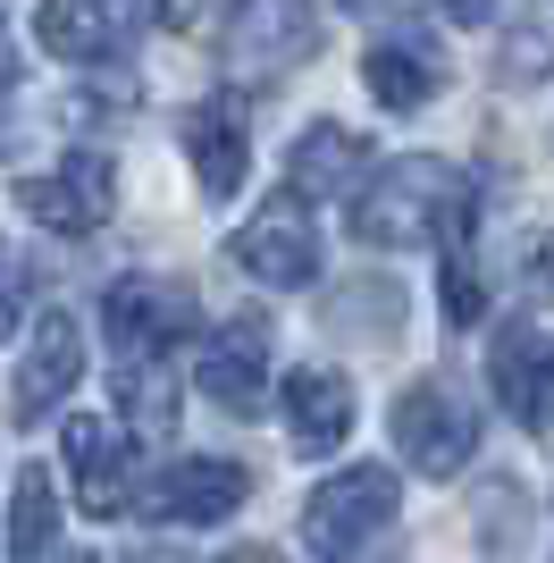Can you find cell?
<instances>
[{"label":"cell","instance_id":"6da1fadb","mask_svg":"<svg viewBox=\"0 0 554 563\" xmlns=\"http://www.w3.org/2000/svg\"><path fill=\"white\" fill-rule=\"evenodd\" d=\"M479 194L445 152H403V161L369 168L353 194V235L362 244H470Z\"/></svg>","mask_w":554,"mask_h":563},{"label":"cell","instance_id":"7a4b0ae2","mask_svg":"<svg viewBox=\"0 0 554 563\" xmlns=\"http://www.w3.org/2000/svg\"><path fill=\"white\" fill-rule=\"evenodd\" d=\"M395 505H403V488H395L387 463H345L336 479L311 488V505H302V547L320 563H345L395 521Z\"/></svg>","mask_w":554,"mask_h":563},{"label":"cell","instance_id":"3957f363","mask_svg":"<svg viewBox=\"0 0 554 563\" xmlns=\"http://www.w3.org/2000/svg\"><path fill=\"white\" fill-rule=\"evenodd\" d=\"M387 429H395V446H403V463H412L420 479H454V471L479 454V404L462 396L454 378H412V387L395 396Z\"/></svg>","mask_w":554,"mask_h":563},{"label":"cell","instance_id":"277c9868","mask_svg":"<svg viewBox=\"0 0 554 563\" xmlns=\"http://www.w3.org/2000/svg\"><path fill=\"white\" fill-rule=\"evenodd\" d=\"M228 253H235V269L253 286H277V295H295V286H311L320 278V228H311V194H269L244 228L228 235Z\"/></svg>","mask_w":554,"mask_h":563},{"label":"cell","instance_id":"5b68a950","mask_svg":"<svg viewBox=\"0 0 554 563\" xmlns=\"http://www.w3.org/2000/svg\"><path fill=\"white\" fill-rule=\"evenodd\" d=\"M193 286L177 278H118L101 295V329H110V353L118 362H143V353H168L193 336Z\"/></svg>","mask_w":554,"mask_h":563},{"label":"cell","instance_id":"8992f818","mask_svg":"<svg viewBox=\"0 0 554 563\" xmlns=\"http://www.w3.org/2000/svg\"><path fill=\"white\" fill-rule=\"evenodd\" d=\"M193 378H202V396L219 404V412H235V421H261V412H269V320H261V311H235V320H219V329L202 336V362H193Z\"/></svg>","mask_w":554,"mask_h":563},{"label":"cell","instance_id":"52a82bcc","mask_svg":"<svg viewBox=\"0 0 554 563\" xmlns=\"http://www.w3.org/2000/svg\"><path fill=\"white\" fill-rule=\"evenodd\" d=\"M18 202H25V219L51 228V235H92V228H110V211H118V168L101 161V152H68L59 168L25 177Z\"/></svg>","mask_w":554,"mask_h":563},{"label":"cell","instance_id":"ba28073f","mask_svg":"<svg viewBox=\"0 0 554 563\" xmlns=\"http://www.w3.org/2000/svg\"><path fill=\"white\" fill-rule=\"evenodd\" d=\"M143 18H152V0H43L34 9V43L51 59H68V68H101V59H118L143 34Z\"/></svg>","mask_w":554,"mask_h":563},{"label":"cell","instance_id":"9c48e42d","mask_svg":"<svg viewBox=\"0 0 554 563\" xmlns=\"http://www.w3.org/2000/svg\"><path fill=\"white\" fill-rule=\"evenodd\" d=\"M320 51V18L302 0H235L228 18V68L244 76H286Z\"/></svg>","mask_w":554,"mask_h":563},{"label":"cell","instance_id":"30bf717a","mask_svg":"<svg viewBox=\"0 0 554 563\" xmlns=\"http://www.w3.org/2000/svg\"><path fill=\"white\" fill-rule=\"evenodd\" d=\"M487 378H496L505 412L530 429V438H554V345H546V329L505 320L496 345H487Z\"/></svg>","mask_w":554,"mask_h":563},{"label":"cell","instance_id":"8fae6325","mask_svg":"<svg viewBox=\"0 0 554 563\" xmlns=\"http://www.w3.org/2000/svg\"><path fill=\"white\" fill-rule=\"evenodd\" d=\"M76 378H85V329H76L68 311H43V320H34V345H25V362H18L9 421H18V429L51 421V412L76 396Z\"/></svg>","mask_w":554,"mask_h":563},{"label":"cell","instance_id":"7c38bea8","mask_svg":"<svg viewBox=\"0 0 554 563\" xmlns=\"http://www.w3.org/2000/svg\"><path fill=\"white\" fill-rule=\"evenodd\" d=\"M253 496L244 463H219V454H177L143 479V514L152 521H228L235 505Z\"/></svg>","mask_w":554,"mask_h":563},{"label":"cell","instance_id":"4fadbf2b","mask_svg":"<svg viewBox=\"0 0 554 563\" xmlns=\"http://www.w3.org/2000/svg\"><path fill=\"white\" fill-rule=\"evenodd\" d=\"M185 161H193V186L210 202H228L244 186V168H253V126H244V101L235 93H210L185 110Z\"/></svg>","mask_w":554,"mask_h":563},{"label":"cell","instance_id":"5bb4252c","mask_svg":"<svg viewBox=\"0 0 554 563\" xmlns=\"http://www.w3.org/2000/svg\"><path fill=\"white\" fill-rule=\"evenodd\" d=\"M59 446H68L76 505H85L92 521H118L126 505H135V479H126V446H118V429H110V421H85V412H76V421L59 429Z\"/></svg>","mask_w":554,"mask_h":563},{"label":"cell","instance_id":"9a60e30c","mask_svg":"<svg viewBox=\"0 0 554 563\" xmlns=\"http://www.w3.org/2000/svg\"><path fill=\"white\" fill-rule=\"evenodd\" d=\"M286 429H295V454H336L353 438V378H336V371H320V362H302L286 387Z\"/></svg>","mask_w":554,"mask_h":563},{"label":"cell","instance_id":"2e32d148","mask_svg":"<svg viewBox=\"0 0 554 563\" xmlns=\"http://www.w3.org/2000/svg\"><path fill=\"white\" fill-rule=\"evenodd\" d=\"M362 177H369V143L345 135L336 118L302 126L295 152H286V186L311 194V202H345V194H362Z\"/></svg>","mask_w":554,"mask_h":563},{"label":"cell","instance_id":"e0dca14e","mask_svg":"<svg viewBox=\"0 0 554 563\" xmlns=\"http://www.w3.org/2000/svg\"><path fill=\"white\" fill-rule=\"evenodd\" d=\"M362 76H369V93H378V110H420V101H437L445 93V68H437V51L403 43V34H387V43H369L362 51Z\"/></svg>","mask_w":554,"mask_h":563},{"label":"cell","instance_id":"ac0fdd59","mask_svg":"<svg viewBox=\"0 0 554 563\" xmlns=\"http://www.w3.org/2000/svg\"><path fill=\"white\" fill-rule=\"evenodd\" d=\"M118 412L143 438H168L177 429V378H168V353H143V362H118Z\"/></svg>","mask_w":554,"mask_h":563},{"label":"cell","instance_id":"d6986e66","mask_svg":"<svg viewBox=\"0 0 554 563\" xmlns=\"http://www.w3.org/2000/svg\"><path fill=\"white\" fill-rule=\"evenodd\" d=\"M59 547V496H51V471L25 463L18 471V496H9V555L18 563H43Z\"/></svg>","mask_w":554,"mask_h":563},{"label":"cell","instance_id":"ffe728a7","mask_svg":"<svg viewBox=\"0 0 554 563\" xmlns=\"http://www.w3.org/2000/svg\"><path fill=\"white\" fill-rule=\"evenodd\" d=\"M470 521H487V530H479V555H487V563H512L521 547H530V530H521V521H530V496L512 488V479H487Z\"/></svg>","mask_w":554,"mask_h":563},{"label":"cell","instance_id":"44dd1931","mask_svg":"<svg viewBox=\"0 0 554 563\" xmlns=\"http://www.w3.org/2000/svg\"><path fill=\"white\" fill-rule=\"evenodd\" d=\"M487 278L470 269V244H445V329H479Z\"/></svg>","mask_w":554,"mask_h":563},{"label":"cell","instance_id":"7402d4cb","mask_svg":"<svg viewBox=\"0 0 554 563\" xmlns=\"http://www.w3.org/2000/svg\"><path fill=\"white\" fill-rule=\"evenodd\" d=\"M505 85H538V76H554V25H512L505 43Z\"/></svg>","mask_w":554,"mask_h":563},{"label":"cell","instance_id":"603a6c76","mask_svg":"<svg viewBox=\"0 0 554 563\" xmlns=\"http://www.w3.org/2000/svg\"><path fill=\"white\" fill-rule=\"evenodd\" d=\"M18 320H25V261L9 253V235H0V345H9Z\"/></svg>","mask_w":554,"mask_h":563},{"label":"cell","instance_id":"cb8c5ba5","mask_svg":"<svg viewBox=\"0 0 554 563\" xmlns=\"http://www.w3.org/2000/svg\"><path fill=\"white\" fill-rule=\"evenodd\" d=\"M437 9H445L454 25H487V18H496V0H437Z\"/></svg>","mask_w":554,"mask_h":563},{"label":"cell","instance_id":"d4e9b609","mask_svg":"<svg viewBox=\"0 0 554 563\" xmlns=\"http://www.w3.org/2000/svg\"><path fill=\"white\" fill-rule=\"evenodd\" d=\"M9 101H18V93H9V76H0V161H9V135H18V118H9Z\"/></svg>","mask_w":554,"mask_h":563},{"label":"cell","instance_id":"484cf974","mask_svg":"<svg viewBox=\"0 0 554 563\" xmlns=\"http://www.w3.org/2000/svg\"><path fill=\"white\" fill-rule=\"evenodd\" d=\"M219 563H286V555H269V547H228Z\"/></svg>","mask_w":554,"mask_h":563},{"label":"cell","instance_id":"4316f807","mask_svg":"<svg viewBox=\"0 0 554 563\" xmlns=\"http://www.w3.org/2000/svg\"><path fill=\"white\" fill-rule=\"evenodd\" d=\"M126 563H185V555H160V547H135Z\"/></svg>","mask_w":554,"mask_h":563},{"label":"cell","instance_id":"83f0119b","mask_svg":"<svg viewBox=\"0 0 554 563\" xmlns=\"http://www.w3.org/2000/svg\"><path fill=\"white\" fill-rule=\"evenodd\" d=\"M345 9H362V18H369V9H387V0H345Z\"/></svg>","mask_w":554,"mask_h":563},{"label":"cell","instance_id":"f1b7e54d","mask_svg":"<svg viewBox=\"0 0 554 563\" xmlns=\"http://www.w3.org/2000/svg\"><path fill=\"white\" fill-rule=\"evenodd\" d=\"M59 563H92V555H59Z\"/></svg>","mask_w":554,"mask_h":563},{"label":"cell","instance_id":"f546056e","mask_svg":"<svg viewBox=\"0 0 554 563\" xmlns=\"http://www.w3.org/2000/svg\"><path fill=\"white\" fill-rule=\"evenodd\" d=\"M0 9H9V0H0Z\"/></svg>","mask_w":554,"mask_h":563}]
</instances>
